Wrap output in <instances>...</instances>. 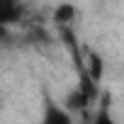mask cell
Returning <instances> with one entry per match:
<instances>
[{
	"label": "cell",
	"instance_id": "1",
	"mask_svg": "<svg viewBox=\"0 0 124 124\" xmlns=\"http://www.w3.org/2000/svg\"><path fill=\"white\" fill-rule=\"evenodd\" d=\"M41 124H73V117H71V112L63 109V105H58L56 100H46Z\"/></svg>",
	"mask_w": 124,
	"mask_h": 124
},
{
	"label": "cell",
	"instance_id": "4",
	"mask_svg": "<svg viewBox=\"0 0 124 124\" xmlns=\"http://www.w3.org/2000/svg\"><path fill=\"white\" fill-rule=\"evenodd\" d=\"M73 20H76V5H71V3L56 5V10H54V22H56L58 27H71Z\"/></svg>",
	"mask_w": 124,
	"mask_h": 124
},
{
	"label": "cell",
	"instance_id": "3",
	"mask_svg": "<svg viewBox=\"0 0 124 124\" xmlns=\"http://www.w3.org/2000/svg\"><path fill=\"white\" fill-rule=\"evenodd\" d=\"M20 15H22V8L15 3V0H0V24L17 22Z\"/></svg>",
	"mask_w": 124,
	"mask_h": 124
},
{
	"label": "cell",
	"instance_id": "6",
	"mask_svg": "<svg viewBox=\"0 0 124 124\" xmlns=\"http://www.w3.org/2000/svg\"><path fill=\"white\" fill-rule=\"evenodd\" d=\"M93 124H119V122H117V119H114V117H112V114H109L107 109H100Z\"/></svg>",
	"mask_w": 124,
	"mask_h": 124
},
{
	"label": "cell",
	"instance_id": "5",
	"mask_svg": "<svg viewBox=\"0 0 124 124\" xmlns=\"http://www.w3.org/2000/svg\"><path fill=\"white\" fill-rule=\"evenodd\" d=\"M88 107H90V102H88V97H85L78 88L66 97V105H63V109H66V112H85Z\"/></svg>",
	"mask_w": 124,
	"mask_h": 124
},
{
	"label": "cell",
	"instance_id": "2",
	"mask_svg": "<svg viewBox=\"0 0 124 124\" xmlns=\"http://www.w3.org/2000/svg\"><path fill=\"white\" fill-rule=\"evenodd\" d=\"M85 56H88V58H83V71L88 73V78H90L93 83L100 85L102 73H105V61H102V56H100L97 51H90V49H85Z\"/></svg>",
	"mask_w": 124,
	"mask_h": 124
}]
</instances>
